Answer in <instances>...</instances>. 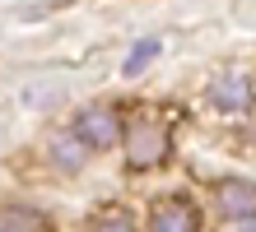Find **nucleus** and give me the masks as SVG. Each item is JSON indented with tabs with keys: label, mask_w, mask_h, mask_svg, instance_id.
Wrapping results in <instances>:
<instances>
[{
	"label": "nucleus",
	"mask_w": 256,
	"mask_h": 232,
	"mask_svg": "<svg viewBox=\"0 0 256 232\" xmlns=\"http://www.w3.org/2000/svg\"><path fill=\"white\" fill-rule=\"evenodd\" d=\"M172 158V126L158 116H130L126 121V139H122V163L130 177L158 172Z\"/></svg>",
	"instance_id": "1"
},
{
	"label": "nucleus",
	"mask_w": 256,
	"mask_h": 232,
	"mask_svg": "<svg viewBox=\"0 0 256 232\" xmlns=\"http://www.w3.org/2000/svg\"><path fill=\"white\" fill-rule=\"evenodd\" d=\"M158 56V37H144V42H135L130 51H126V60H122V74H140L149 60Z\"/></svg>",
	"instance_id": "8"
},
{
	"label": "nucleus",
	"mask_w": 256,
	"mask_h": 232,
	"mask_svg": "<svg viewBox=\"0 0 256 232\" xmlns=\"http://www.w3.org/2000/svg\"><path fill=\"white\" fill-rule=\"evenodd\" d=\"M0 232H14V228H10V223H0Z\"/></svg>",
	"instance_id": "10"
},
{
	"label": "nucleus",
	"mask_w": 256,
	"mask_h": 232,
	"mask_svg": "<svg viewBox=\"0 0 256 232\" xmlns=\"http://www.w3.org/2000/svg\"><path fill=\"white\" fill-rule=\"evenodd\" d=\"M205 107L219 112V116H228V121H247L256 112V79H252V70L247 65L214 70L210 84H205Z\"/></svg>",
	"instance_id": "2"
},
{
	"label": "nucleus",
	"mask_w": 256,
	"mask_h": 232,
	"mask_svg": "<svg viewBox=\"0 0 256 232\" xmlns=\"http://www.w3.org/2000/svg\"><path fill=\"white\" fill-rule=\"evenodd\" d=\"M88 232H144V223L135 219L126 205H108L88 219Z\"/></svg>",
	"instance_id": "7"
},
{
	"label": "nucleus",
	"mask_w": 256,
	"mask_h": 232,
	"mask_svg": "<svg viewBox=\"0 0 256 232\" xmlns=\"http://www.w3.org/2000/svg\"><path fill=\"white\" fill-rule=\"evenodd\" d=\"M144 232H205V209L186 191H168L149 200Z\"/></svg>",
	"instance_id": "4"
},
{
	"label": "nucleus",
	"mask_w": 256,
	"mask_h": 232,
	"mask_svg": "<svg viewBox=\"0 0 256 232\" xmlns=\"http://www.w3.org/2000/svg\"><path fill=\"white\" fill-rule=\"evenodd\" d=\"M94 158V153H88L80 139H74V130H56L52 139H47V163L56 167V172H84V163Z\"/></svg>",
	"instance_id": "6"
},
{
	"label": "nucleus",
	"mask_w": 256,
	"mask_h": 232,
	"mask_svg": "<svg viewBox=\"0 0 256 232\" xmlns=\"http://www.w3.org/2000/svg\"><path fill=\"white\" fill-rule=\"evenodd\" d=\"M126 121L130 116L116 102H88V107L74 112L70 130H74V139H80L88 153H112V149H122V139H126Z\"/></svg>",
	"instance_id": "3"
},
{
	"label": "nucleus",
	"mask_w": 256,
	"mask_h": 232,
	"mask_svg": "<svg viewBox=\"0 0 256 232\" xmlns=\"http://www.w3.org/2000/svg\"><path fill=\"white\" fill-rule=\"evenodd\" d=\"M228 232H256V219H247V223H238V228H228Z\"/></svg>",
	"instance_id": "9"
},
{
	"label": "nucleus",
	"mask_w": 256,
	"mask_h": 232,
	"mask_svg": "<svg viewBox=\"0 0 256 232\" xmlns=\"http://www.w3.org/2000/svg\"><path fill=\"white\" fill-rule=\"evenodd\" d=\"M210 209L224 219V228L256 219V181L252 177H219L210 186Z\"/></svg>",
	"instance_id": "5"
}]
</instances>
